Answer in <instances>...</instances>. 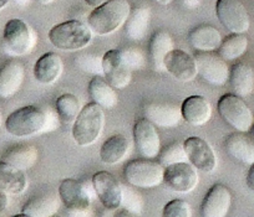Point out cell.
Listing matches in <instances>:
<instances>
[{
    "label": "cell",
    "instance_id": "obj_51",
    "mask_svg": "<svg viewBox=\"0 0 254 217\" xmlns=\"http://www.w3.org/2000/svg\"><path fill=\"white\" fill-rule=\"evenodd\" d=\"M1 123H3V117H1V111H0V127H1Z\"/></svg>",
    "mask_w": 254,
    "mask_h": 217
},
{
    "label": "cell",
    "instance_id": "obj_3",
    "mask_svg": "<svg viewBox=\"0 0 254 217\" xmlns=\"http://www.w3.org/2000/svg\"><path fill=\"white\" fill-rule=\"evenodd\" d=\"M49 40L63 51H77L86 47L92 40V30L80 20H67L49 31Z\"/></svg>",
    "mask_w": 254,
    "mask_h": 217
},
{
    "label": "cell",
    "instance_id": "obj_16",
    "mask_svg": "<svg viewBox=\"0 0 254 217\" xmlns=\"http://www.w3.org/2000/svg\"><path fill=\"white\" fill-rule=\"evenodd\" d=\"M165 70L181 82H190L196 79L197 65L193 56L183 50L173 48L165 57Z\"/></svg>",
    "mask_w": 254,
    "mask_h": 217
},
{
    "label": "cell",
    "instance_id": "obj_26",
    "mask_svg": "<svg viewBox=\"0 0 254 217\" xmlns=\"http://www.w3.org/2000/svg\"><path fill=\"white\" fill-rule=\"evenodd\" d=\"M173 40L167 31H157L152 35L148 46V57L155 71H165V57L173 50Z\"/></svg>",
    "mask_w": 254,
    "mask_h": 217
},
{
    "label": "cell",
    "instance_id": "obj_47",
    "mask_svg": "<svg viewBox=\"0 0 254 217\" xmlns=\"http://www.w3.org/2000/svg\"><path fill=\"white\" fill-rule=\"evenodd\" d=\"M35 1L40 4V5H49V4L53 3L54 0H35Z\"/></svg>",
    "mask_w": 254,
    "mask_h": 217
},
{
    "label": "cell",
    "instance_id": "obj_19",
    "mask_svg": "<svg viewBox=\"0 0 254 217\" xmlns=\"http://www.w3.org/2000/svg\"><path fill=\"white\" fill-rule=\"evenodd\" d=\"M143 116L153 126L173 128L182 121L181 108L171 103H148L143 107Z\"/></svg>",
    "mask_w": 254,
    "mask_h": 217
},
{
    "label": "cell",
    "instance_id": "obj_8",
    "mask_svg": "<svg viewBox=\"0 0 254 217\" xmlns=\"http://www.w3.org/2000/svg\"><path fill=\"white\" fill-rule=\"evenodd\" d=\"M197 75L212 86H224L229 81V67L227 62L214 51H197L194 56Z\"/></svg>",
    "mask_w": 254,
    "mask_h": 217
},
{
    "label": "cell",
    "instance_id": "obj_9",
    "mask_svg": "<svg viewBox=\"0 0 254 217\" xmlns=\"http://www.w3.org/2000/svg\"><path fill=\"white\" fill-rule=\"evenodd\" d=\"M216 14L219 23L232 34L248 31L251 19L242 0H217Z\"/></svg>",
    "mask_w": 254,
    "mask_h": 217
},
{
    "label": "cell",
    "instance_id": "obj_13",
    "mask_svg": "<svg viewBox=\"0 0 254 217\" xmlns=\"http://www.w3.org/2000/svg\"><path fill=\"white\" fill-rule=\"evenodd\" d=\"M102 68L105 80L114 88L122 89L131 82V72L124 61L120 50H110L102 56Z\"/></svg>",
    "mask_w": 254,
    "mask_h": 217
},
{
    "label": "cell",
    "instance_id": "obj_48",
    "mask_svg": "<svg viewBox=\"0 0 254 217\" xmlns=\"http://www.w3.org/2000/svg\"><path fill=\"white\" fill-rule=\"evenodd\" d=\"M9 0H0V10H3L6 5H8Z\"/></svg>",
    "mask_w": 254,
    "mask_h": 217
},
{
    "label": "cell",
    "instance_id": "obj_18",
    "mask_svg": "<svg viewBox=\"0 0 254 217\" xmlns=\"http://www.w3.org/2000/svg\"><path fill=\"white\" fill-rule=\"evenodd\" d=\"M25 77L23 62L10 60L0 68V98L8 99L15 96L21 88Z\"/></svg>",
    "mask_w": 254,
    "mask_h": 217
},
{
    "label": "cell",
    "instance_id": "obj_11",
    "mask_svg": "<svg viewBox=\"0 0 254 217\" xmlns=\"http://www.w3.org/2000/svg\"><path fill=\"white\" fill-rule=\"evenodd\" d=\"M92 186L105 209L116 210L121 207L122 185L111 173H96L92 176Z\"/></svg>",
    "mask_w": 254,
    "mask_h": 217
},
{
    "label": "cell",
    "instance_id": "obj_21",
    "mask_svg": "<svg viewBox=\"0 0 254 217\" xmlns=\"http://www.w3.org/2000/svg\"><path fill=\"white\" fill-rule=\"evenodd\" d=\"M182 118L193 127L206 124L212 117L211 103L202 96H190L181 106Z\"/></svg>",
    "mask_w": 254,
    "mask_h": 217
},
{
    "label": "cell",
    "instance_id": "obj_30",
    "mask_svg": "<svg viewBox=\"0 0 254 217\" xmlns=\"http://www.w3.org/2000/svg\"><path fill=\"white\" fill-rule=\"evenodd\" d=\"M89 94L92 102L99 104L102 109H111L119 102L115 88L101 76H95L89 84Z\"/></svg>",
    "mask_w": 254,
    "mask_h": 217
},
{
    "label": "cell",
    "instance_id": "obj_14",
    "mask_svg": "<svg viewBox=\"0 0 254 217\" xmlns=\"http://www.w3.org/2000/svg\"><path fill=\"white\" fill-rule=\"evenodd\" d=\"M133 140L143 158L153 159L161 152V140L156 127L146 118L138 119L133 126Z\"/></svg>",
    "mask_w": 254,
    "mask_h": 217
},
{
    "label": "cell",
    "instance_id": "obj_40",
    "mask_svg": "<svg viewBox=\"0 0 254 217\" xmlns=\"http://www.w3.org/2000/svg\"><path fill=\"white\" fill-rule=\"evenodd\" d=\"M247 185H248V187L252 191H254V163L251 164L248 174H247Z\"/></svg>",
    "mask_w": 254,
    "mask_h": 217
},
{
    "label": "cell",
    "instance_id": "obj_7",
    "mask_svg": "<svg viewBox=\"0 0 254 217\" xmlns=\"http://www.w3.org/2000/svg\"><path fill=\"white\" fill-rule=\"evenodd\" d=\"M218 113L227 124L237 131L247 133L254 123V117L242 97L226 93L218 101Z\"/></svg>",
    "mask_w": 254,
    "mask_h": 217
},
{
    "label": "cell",
    "instance_id": "obj_23",
    "mask_svg": "<svg viewBox=\"0 0 254 217\" xmlns=\"http://www.w3.org/2000/svg\"><path fill=\"white\" fill-rule=\"evenodd\" d=\"M60 207V196L53 191L34 196L23 206L21 212L30 217H53Z\"/></svg>",
    "mask_w": 254,
    "mask_h": 217
},
{
    "label": "cell",
    "instance_id": "obj_32",
    "mask_svg": "<svg viewBox=\"0 0 254 217\" xmlns=\"http://www.w3.org/2000/svg\"><path fill=\"white\" fill-rule=\"evenodd\" d=\"M248 48V39L244 34H231L222 41L217 53L224 61H233L241 57Z\"/></svg>",
    "mask_w": 254,
    "mask_h": 217
},
{
    "label": "cell",
    "instance_id": "obj_46",
    "mask_svg": "<svg viewBox=\"0 0 254 217\" xmlns=\"http://www.w3.org/2000/svg\"><path fill=\"white\" fill-rule=\"evenodd\" d=\"M153 1H156V3L161 4V5H168V4L172 3L173 0H153Z\"/></svg>",
    "mask_w": 254,
    "mask_h": 217
},
{
    "label": "cell",
    "instance_id": "obj_29",
    "mask_svg": "<svg viewBox=\"0 0 254 217\" xmlns=\"http://www.w3.org/2000/svg\"><path fill=\"white\" fill-rule=\"evenodd\" d=\"M130 150V140L122 134H115L105 140L100 149V158L107 165L122 162Z\"/></svg>",
    "mask_w": 254,
    "mask_h": 217
},
{
    "label": "cell",
    "instance_id": "obj_5",
    "mask_svg": "<svg viewBox=\"0 0 254 217\" xmlns=\"http://www.w3.org/2000/svg\"><path fill=\"white\" fill-rule=\"evenodd\" d=\"M165 168L158 162L143 158L131 160L124 169V176L127 184L137 189H152L163 182Z\"/></svg>",
    "mask_w": 254,
    "mask_h": 217
},
{
    "label": "cell",
    "instance_id": "obj_37",
    "mask_svg": "<svg viewBox=\"0 0 254 217\" xmlns=\"http://www.w3.org/2000/svg\"><path fill=\"white\" fill-rule=\"evenodd\" d=\"M162 217H190V206L185 200H172L163 207Z\"/></svg>",
    "mask_w": 254,
    "mask_h": 217
},
{
    "label": "cell",
    "instance_id": "obj_41",
    "mask_svg": "<svg viewBox=\"0 0 254 217\" xmlns=\"http://www.w3.org/2000/svg\"><path fill=\"white\" fill-rule=\"evenodd\" d=\"M9 204V200H8V194L5 191L0 189V212H3L4 210L6 209Z\"/></svg>",
    "mask_w": 254,
    "mask_h": 217
},
{
    "label": "cell",
    "instance_id": "obj_35",
    "mask_svg": "<svg viewBox=\"0 0 254 217\" xmlns=\"http://www.w3.org/2000/svg\"><path fill=\"white\" fill-rule=\"evenodd\" d=\"M75 63L77 67L87 74H92L95 76H101L104 75V68H102V57L94 55V53H84V55H77L75 57Z\"/></svg>",
    "mask_w": 254,
    "mask_h": 217
},
{
    "label": "cell",
    "instance_id": "obj_6",
    "mask_svg": "<svg viewBox=\"0 0 254 217\" xmlns=\"http://www.w3.org/2000/svg\"><path fill=\"white\" fill-rule=\"evenodd\" d=\"M36 43L33 29L21 19H11L4 26L3 47L10 56H25L31 52Z\"/></svg>",
    "mask_w": 254,
    "mask_h": 217
},
{
    "label": "cell",
    "instance_id": "obj_33",
    "mask_svg": "<svg viewBox=\"0 0 254 217\" xmlns=\"http://www.w3.org/2000/svg\"><path fill=\"white\" fill-rule=\"evenodd\" d=\"M55 109L58 118L65 124H74L81 112L80 101L71 93H64L56 99Z\"/></svg>",
    "mask_w": 254,
    "mask_h": 217
},
{
    "label": "cell",
    "instance_id": "obj_15",
    "mask_svg": "<svg viewBox=\"0 0 254 217\" xmlns=\"http://www.w3.org/2000/svg\"><path fill=\"white\" fill-rule=\"evenodd\" d=\"M59 196L61 202L69 211L89 210L91 204V194L84 182L75 179H65L59 186Z\"/></svg>",
    "mask_w": 254,
    "mask_h": 217
},
{
    "label": "cell",
    "instance_id": "obj_42",
    "mask_svg": "<svg viewBox=\"0 0 254 217\" xmlns=\"http://www.w3.org/2000/svg\"><path fill=\"white\" fill-rule=\"evenodd\" d=\"M183 6L187 9H196L201 5L202 0H181Z\"/></svg>",
    "mask_w": 254,
    "mask_h": 217
},
{
    "label": "cell",
    "instance_id": "obj_27",
    "mask_svg": "<svg viewBox=\"0 0 254 217\" xmlns=\"http://www.w3.org/2000/svg\"><path fill=\"white\" fill-rule=\"evenodd\" d=\"M28 186V179L23 170L0 160V189L10 195H20Z\"/></svg>",
    "mask_w": 254,
    "mask_h": 217
},
{
    "label": "cell",
    "instance_id": "obj_4",
    "mask_svg": "<svg viewBox=\"0 0 254 217\" xmlns=\"http://www.w3.org/2000/svg\"><path fill=\"white\" fill-rule=\"evenodd\" d=\"M104 111L99 104L90 102L81 108L72 124V138L80 147H89L99 139L104 129Z\"/></svg>",
    "mask_w": 254,
    "mask_h": 217
},
{
    "label": "cell",
    "instance_id": "obj_24",
    "mask_svg": "<svg viewBox=\"0 0 254 217\" xmlns=\"http://www.w3.org/2000/svg\"><path fill=\"white\" fill-rule=\"evenodd\" d=\"M188 43L196 51H216L222 43L221 33L212 25H199L192 29L188 35Z\"/></svg>",
    "mask_w": 254,
    "mask_h": 217
},
{
    "label": "cell",
    "instance_id": "obj_25",
    "mask_svg": "<svg viewBox=\"0 0 254 217\" xmlns=\"http://www.w3.org/2000/svg\"><path fill=\"white\" fill-rule=\"evenodd\" d=\"M229 82L234 94L247 97L254 92V70L246 62H237L229 72Z\"/></svg>",
    "mask_w": 254,
    "mask_h": 217
},
{
    "label": "cell",
    "instance_id": "obj_12",
    "mask_svg": "<svg viewBox=\"0 0 254 217\" xmlns=\"http://www.w3.org/2000/svg\"><path fill=\"white\" fill-rule=\"evenodd\" d=\"M187 159L196 169L203 173H212L217 167V158L212 147L198 136H190L183 141Z\"/></svg>",
    "mask_w": 254,
    "mask_h": 217
},
{
    "label": "cell",
    "instance_id": "obj_22",
    "mask_svg": "<svg viewBox=\"0 0 254 217\" xmlns=\"http://www.w3.org/2000/svg\"><path fill=\"white\" fill-rule=\"evenodd\" d=\"M64 65L60 56L55 52H46L38 58L34 66V76L43 85H53L60 79Z\"/></svg>",
    "mask_w": 254,
    "mask_h": 217
},
{
    "label": "cell",
    "instance_id": "obj_45",
    "mask_svg": "<svg viewBox=\"0 0 254 217\" xmlns=\"http://www.w3.org/2000/svg\"><path fill=\"white\" fill-rule=\"evenodd\" d=\"M30 1L31 0H13V3L15 4V5L21 6V8H23V6H26L28 4H30Z\"/></svg>",
    "mask_w": 254,
    "mask_h": 217
},
{
    "label": "cell",
    "instance_id": "obj_36",
    "mask_svg": "<svg viewBox=\"0 0 254 217\" xmlns=\"http://www.w3.org/2000/svg\"><path fill=\"white\" fill-rule=\"evenodd\" d=\"M121 206L124 209L128 210L132 214L138 215L142 212L143 209V200L138 192H136L132 187L124 186L122 185V200Z\"/></svg>",
    "mask_w": 254,
    "mask_h": 217
},
{
    "label": "cell",
    "instance_id": "obj_31",
    "mask_svg": "<svg viewBox=\"0 0 254 217\" xmlns=\"http://www.w3.org/2000/svg\"><path fill=\"white\" fill-rule=\"evenodd\" d=\"M151 21V10L148 8H137L131 11L125 23V31L127 38L133 41H140L147 34Z\"/></svg>",
    "mask_w": 254,
    "mask_h": 217
},
{
    "label": "cell",
    "instance_id": "obj_43",
    "mask_svg": "<svg viewBox=\"0 0 254 217\" xmlns=\"http://www.w3.org/2000/svg\"><path fill=\"white\" fill-rule=\"evenodd\" d=\"M109 0H85V3L87 4L89 6H91V8L96 9L99 8V6L104 5L105 3H107Z\"/></svg>",
    "mask_w": 254,
    "mask_h": 217
},
{
    "label": "cell",
    "instance_id": "obj_28",
    "mask_svg": "<svg viewBox=\"0 0 254 217\" xmlns=\"http://www.w3.org/2000/svg\"><path fill=\"white\" fill-rule=\"evenodd\" d=\"M38 149L30 144H16L3 154L1 160L20 170L31 169L38 162Z\"/></svg>",
    "mask_w": 254,
    "mask_h": 217
},
{
    "label": "cell",
    "instance_id": "obj_2",
    "mask_svg": "<svg viewBox=\"0 0 254 217\" xmlns=\"http://www.w3.org/2000/svg\"><path fill=\"white\" fill-rule=\"evenodd\" d=\"M130 14L131 5L127 0H109L92 10L87 19V25L97 35H110L126 23Z\"/></svg>",
    "mask_w": 254,
    "mask_h": 217
},
{
    "label": "cell",
    "instance_id": "obj_38",
    "mask_svg": "<svg viewBox=\"0 0 254 217\" xmlns=\"http://www.w3.org/2000/svg\"><path fill=\"white\" fill-rule=\"evenodd\" d=\"M121 51V55L124 61L126 62V65L128 66L131 71L133 70H142L146 65V58L145 55L142 53V51L138 50V48H124Z\"/></svg>",
    "mask_w": 254,
    "mask_h": 217
},
{
    "label": "cell",
    "instance_id": "obj_34",
    "mask_svg": "<svg viewBox=\"0 0 254 217\" xmlns=\"http://www.w3.org/2000/svg\"><path fill=\"white\" fill-rule=\"evenodd\" d=\"M183 162H187V154H186L185 148H183V143L181 144L178 141L171 143L158 154V163L163 168Z\"/></svg>",
    "mask_w": 254,
    "mask_h": 217
},
{
    "label": "cell",
    "instance_id": "obj_52",
    "mask_svg": "<svg viewBox=\"0 0 254 217\" xmlns=\"http://www.w3.org/2000/svg\"><path fill=\"white\" fill-rule=\"evenodd\" d=\"M53 217H58V216H53Z\"/></svg>",
    "mask_w": 254,
    "mask_h": 217
},
{
    "label": "cell",
    "instance_id": "obj_50",
    "mask_svg": "<svg viewBox=\"0 0 254 217\" xmlns=\"http://www.w3.org/2000/svg\"><path fill=\"white\" fill-rule=\"evenodd\" d=\"M13 217H30V216H28V215H25V214H23V212H21L20 215H15V216H13Z\"/></svg>",
    "mask_w": 254,
    "mask_h": 217
},
{
    "label": "cell",
    "instance_id": "obj_39",
    "mask_svg": "<svg viewBox=\"0 0 254 217\" xmlns=\"http://www.w3.org/2000/svg\"><path fill=\"white\" fill-rule=\"evenodd\" d=\"M102 217H136L135 214L130 212L126 209H116V210H107Z\"/></svg>",
    "mask_w": 254,
    "mask_h": 217
},
{
    "label": "cell",
    "instance_id": "obj_10",
    "mask_svg": "<svg viewBox=\"0 0 254 217\" xmlns=\"http://www.w3.org/2000/svg\"><path fill=\"white\" fill-rule=\"evenodd\" d=\"M163 182L172 191L187 194L198 185V175L192 164H188L187 162L176 163L165 168Z\"/></svg>",
    "mask_w": 254,
    "mask_h": 217
},
{
    "label": "cell",
    "instance_id": "obj_1",
    "mask_svg": "<svg viewBox=\"0 0 254 217\" xmlns=\"http://www.w3.org/2000/svg\"><path fill=\"white\" fill-rule=\"evenodd\" d=\"M56 116L41 107L30 104L9 114L5 121V129L9 134L18 138L46 133L54 130L58 126Z\"/></svg>",
    "mask_w": 254,
    "mask_h": 217
},
{
    "label": "cell",
    "instance_id": "obj_44",
    "mask_svg": "<svg viewBox=\"0 0 254 217\" xmlns=\"http://www.w3.org/2000/svg\"><path fill=\"white\" fill-rule=\"evenodd\" d=\"M70 217H92L87 210H82V211H69Z\"/></svg>",
    "mask_w": 254,
    "mask_h": 217
},
{
    "label": "cell",
    "instance_id": "obj_49",
    "mask_svg": "<svg viewBox=\"0 0 254 217\" xmlns=\"http://www.w3.org/2000/svg\"><path fill=\"white\" fill-rule=\"evenodd\" d=\"M251 136L253 138V140H254V123H253V126H252V128H251Z\"/></svg>",
    "mask_w": 254,
    "mask_h": 217
},
{
    "label": "cell",
    "instance_id": "obj_20",
    "mask_svg": "<svg viewBox=\"0 0 254 217\" xmlns=\"http://www.w3.org/2000/svg\"><path fill=\"white\" fill-rule=\"evenodd\" d=\"M224 149L236 162L246 165L254 163V140L246 133L236 131L229 134L224 140Z\"/></svg>",
    "mask_w": 254,
    "mask_h": 217
},
{
    "label": "cell",
    "instance_id": "obj_17",
    "mask_svg": "<svg viewBox=\"0 0 254 217\" xmlns=\"http://www.w3.org/2000/svg\"><path fill=\"white\" fill-rule=\"evenodd\" d=\"M232 205V194L227 186L216 184L208 190L201 206L202 217H226Z\"/></svg>",
    "mask_w": 254,
    "mask_h": 217
}]
</instances>
